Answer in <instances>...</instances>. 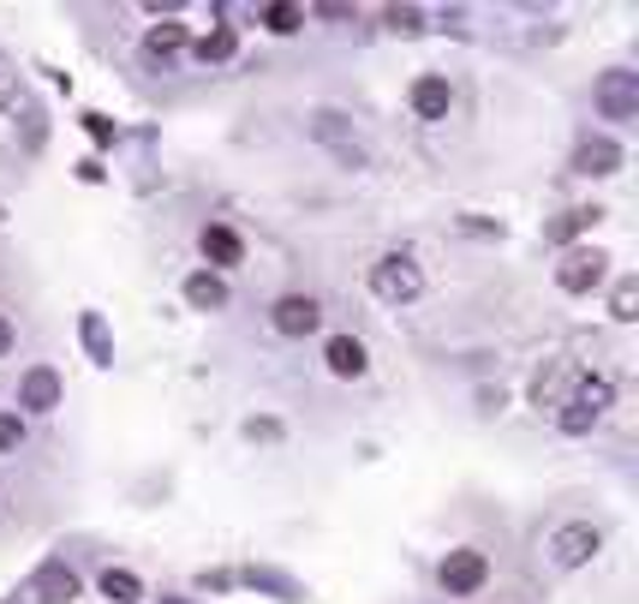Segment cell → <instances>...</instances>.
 <instances>
[{"label":"cell","instance_id":"f1b7e54d","mask_svg":"<svg viewBox=\"0 0 639 604\" xmlns=\"http://www.w3.org/2000/svg\"><path fill=\"white\" fill-rule=\"evenodd\" d=\"M0 353H12V323L0 317Z\"/></svg>","mask_w":639,"mask_h":604},{"label":"cell","instance_id":"7402d4cb","mask_svg":"<svg viewBox=\"0 0 639 604\" xmlns=\"http://www.w3.org/2000/svg\"><path fill=\"white\" fill-rule=\"evenodd\" d=\"M245 581H251V586H263V593H275V598H287V604H293V598H305V586H300V581H287V574H275V569H245Z\"/></svg>","mask_w":639,"mask_h":604},{"label":"cell","instance_id":"603a6c76","mask_svg":"<svg viewBox=\"0 0 639 604\" xmlns=\"http://www.w3.org/2000/svg\"><path fill=\"white\" fill-rule=\"evenodd\" d=\"M609 317H616V323H633L639 317V282H633V275H621L616 293H609Z\"/></svg>","mask_w":639,"mask_h":604},{"label":"cell","instance_id":"9a60e30c","mask_svg":"<svg viewBox=\"0 0 639 604\" xmlns=\"http://www.w3.org/2000/svg\"><path fill=\"white\" fill-rule=\"evenodd\" d=\"M203 258H210L216 263V270H228V263H240L245 258V246H240V233H233V228H221V222H210V228H203Z\"/></svg>","mask_w":639,"mask_h":604},{"label":"cell","instance_id":"7c38bea8","mask_svg":"<svg viewBox=\"0 0 639 604\" xmlns=\"http://www.w3.org/2000/svg\"><path fill=\"white\" fill-rule=\"evenodd\" d=\"M31 598L36 604H72L78 598V574H72L66 563H42L31 574Z\"/></svg>","mask_w":639,"mask_h":604},{"label":"cell","instance_id":"2e32d148","mask_svg":"<svg viewBox=\"0 0 639 604\" xmlns=\"http://www.w3.org/2000/svg\"><path fill=\"white\" fill-rule=\"evenodd\" d=\"M180 49H186V24L180 19H161V24L144 31V54H150V61H174Z\"/></svg>","mask_w":639,"mask_h":604},{"label":"cell","instance_id":"d6986e66","mask_svg":"<svg viewBox=\"0 0 639 604\" xmlns=\"http://www.w3.org/2000/svg\"><path fill=\"white\" fill-rule=\"evenodd\" d=\"M233 54H240V37H233V24H216V31L198 42V61H203V66H221V61H233Z\"/></svg>","mask_w":639,"mask_h":604},{"label":"cell","instance_id":"8fae6325","mask_svg":"<svg viewBox=\"0 0 639 604\" xmlns=\"http://www.w3.org/2000/svg\"><path fill=\"white\" fill-rule=\"evenodd\" d=\"M407 102H412V114H419V121H449V102H454V91H449V79L425 72V79H412Z\"/></svg>","mask_w":639,"mask_h":604},{"label":"cell","instance_id":"8992f818","mask_svg":"<svg viewBox=\"0 0 639 604\" xmlns=\"http://www.w3.org/2000/svg\"><path fill=\"white\" fill-rule=\"evenodd\" d=\"M591 102H598L604 121H633L639 114V72H604Z\"/></svg>","mask_w":639,"mask_h":604},{"label":"cell","instance_id":"cb8c5ba5","mask_svg":"<svg viewBox=\"0 0 639 604\" xmlns=\"http://www.w3.org/2000/svg\"><path fill=\"white\" fill-rule=\"evenodd\" d=\"M383 24H389L395 37H419L425 31V12L419 7H389V12H383Z\"/></svg>","mask_w":639,"mask_h":604},{"label":"cell","instance_id":"d4e9b609","mask_svg":"<svg viewBox=\"0 0 639 604\" xmlns=\"http://www.w3.org/2000/svg\"><path fill=\"white\" fill-rule=\"evenodd\" d=\"M24 444V425H19V414H0V449H19Z\"/></svg>","mask_w":639,"mask_h":604},{"label":"cell","instance_id":"5bb4252c","mask_svg":"<svg viewBox=\"0 0 639 604\" xmlns=\"http://www.w3.org/2000/svg\"><path fill=\"white\" fill-rule=\"evenodd\" d=\"M186 305H191V312H221V305H228V282H221L216 270L186 275Z\"/></svg>","mask_w":639,"mask_h":604},{"label":"cell","instance_id":"277c9868","mask_svg":"<svg viewBox=\"0 0 639 604\" xmlns=\"http://www.w3.org/2000/svg\"><path fill=\"white\" fill-rule=\"evenodd\" d=\"M604 275H609V252H598V246H574V252L556 263V288L562 293H591Z\"/></svg>","mask_w":639,"mask_h":604},{"label":"cell","instance_id":"4dcf8cb0","mask_svg":"<svg viewBox=\"0 0 639 604\" xmlns=\"http://www.w3.org/2000/svg\"><path fill=\"white\" fill-rule=\"evenodd\" d=\"M0 222H7V204H0Z\"/></svg>","mask_w":639,"mask_h":604},{"label":"cell","instance_id":"5b68a950","mask_svg":"<svg viewBox=\"0 0 639 604\" xmlns=\"http://www.w3.org/2000/svg\"><path fill=\"white\" fill-rule=\"evenodd\" d=\"M323 323V305L311 300V293H281V300L270 305V330L287 335V342H300V335H311Z\"/></svg>","mask_w":639,"mask_h":604},{"label":"cell","instance_id":"9c48e42d","mask_svg":"<svg viewBox=\"0 0 639 604\" xmlns=\"http://www.w3.org/2000/svg\"><path fill=\"white\" fill-rule=\"evenodd\" d=\"M19 407L24 414H54V407H61V372H54V365H31V372L19 377Z\"/></svg>","mask_w":639,"mask_h":604},{"label":"cell","instance_id":"83f0119b","mask_svg":"<svg viewBox=\"0 0 639 604\" xmlns=\"http://www.w3.org/2000/svg\"><path fill=\"white\" fill-rule=\"evenodd\" d=\"M460 228L467 233H502V222H484V216H460Z\"/></svg>","mask_w":639,"mask_h":604},{"label":"cell","instance_id":"ba28073f","mask_svg":"<svg viewBox=\"0 0 639 604\" xmlns=\"http://www.w3.org/2000/svg\"><path fill=\"white\" fill-rule=\"evenodd\" d=\"M0 114H12V121L31 126V144H42V108L31 102V91H24V79L12 72L7 61H0Z\"/></svg>","mask_w":639,"mask_h":604},{"label":"cell","instance_id":"3957f363","mask_svg":"<svg viewBox=\"0 0 639 604\" xmlns=\"http://www.w3.org/2000/svg\"><path fill=\"white\" fill-rule=\"evenodd\" d=\"M598 551H604V533L591 521H568V527L549 533V556H556V569H586Z\"/></svg>","mask_w":639,"mask_h":604},{"label":"cell","instance_id":"e0dca14e","mask_svg":"<svg viewBox=\"0 0 639 604\" xmlns=\"http://www.w3.org/2000/svg\"><path fill=\"white\" fill-rule=\"evenodd\" d=\"M78 335H84L91 365H114V335H108V323H102V312H84L78 317Z\"/></svg>","mask_w":639,"mask_h":604},{"label":"cell","instance_id":"4fadbf2b","mask_svg":"<svg viewBox=\"0 0 639 604\" xmlns=\"http://www.w3.org/2000/svg\"><path fill=\"white\" fill-rule=\"evenodd\" d=\"M323 360H329L335 377H365V342L359 335H329V347H323Z\"/></svg>","mask_w":639,"mask_h":604},{"label":"cell","instance_id":"6da1fadb","mask_svg":"<svg viewBox=\"0 0 639 604\" xmlns=\"http://www.w3.org/2000/svg\"><path fill=\"white\" fill-rule=\"evenodd\" d=\"M370 293H377L383 305H412L425 293V270L412 263V252H389L370 263Z\"/></svg>","mask_w":639,"mask_h":604},{"label":"cell","instance_id":"ffe728a7","mask_svg":"<svg viewBox=\"0 0 639 604\" xmlns=\"http://www.w3.org/2000/svg\"><path fill=\"white\" fill-rule=\"evenodd\" d=\"M598 216H604V210H562V216H556V222H549V228H544V240H549V246H568V240H574V233H586L591 222H598Z\"/></svg>","mask_w":639,"mask_h":604},{"label":"cell","instance_id":"f546056e","mask_svg":"<svg viewBox=\"0 0 639 604\" xmlns=\"http://www.w3.org/2000/svg\"><path fill=\"white\" fill-rule=\"evenodd\" d=\"M161 604H191V598H161Z\"/></svg>","mask_w":639,"mask_h":604},{"label":"cell","instance_id":"44dd1931","mask_svg":"<svg viewBox=\"0 0 639 604\" xmlns=\"http://www.w3.org/2000/svg\"><path fill=\"white\" fill-rule=\"evenodd\" d=\"M258 19L270 24L275 37H293V31H300V24H305V7H293V0H270V7L258 12Z\"/></svg>","mask_w":639,"mask_h":604},{"label":"cell","instance_id":"7a4b0ae2","mask_svg":"<svg viewBox=\"0 0 639 604\" xmlns=\"http://www.w3.org/2000/svg\"><path fill=\"white\" fill-rule=\"evenodd\" d=\"M609 402H616V383H609V377H579L574 383V395H568V407H562V431H568V437H586L591 431V425H598L604 414H609Z\"/></svg>","mask_w":639,"mask_h":604},{"label":"cell","instance_id":"484cf974","mask_svg":"<svg viewBox=\"0 0 639 604\" xmlns=\"http://www.w3.org/2000/svg\"><path fill=\"white\" fill-rule=\"evenodd\" d=\"M245 437H251V444H275L281 425H275V419H245Z\"/></svg>","mask_w":639,"mask_h":604},{"label":"cell","instance_id":"52a82bcc","mask_svg":"<svg viewBox=\"0 0 639 604\" xmlns=\"http://www.w3.org/2000/svg\"><path fill=\"white\" fill-rule=\"evenodd\" d=\"M437 581L449 586V593H479V586L490 581L484 551H472V544H460V551H449V556H442V569H437Z\"/></svg>","mask_w":639,"mask_h":604},{"label":"cell","instance_id":"30bf717a","mask_svg":"<svg viewBox=\"0 0 639 604\" xmlns=\"http://www.w3.org/2000/svg\"><path fill=\"white\" fill-rule=\"evenodd\" d=\"M574 174H586V180H609V174H621V144L616 138H586L574 150Z\"/></svg>","mask_w":639,"mask_h":604},{"label":"cell","instance_id":"4316f807","mask_svg":"<svg viewBox=\"0 0 639 604\" xmlns=\"http://www.w3.org/2000/svg\"><path fill=\"white\" fill-rule=\"evenodd\" d=\"M84 132H91L96 144H114V121H108V114H84Z\"/></svg>","mask_w":639,"mask_h":604},{"label":"cell","instance_id":"ac0fdd59","mask_svg":"<svg viewBox=\"0 0 639 604\" xmlns=\"http://www.w3.org/2000/svg\"><path fill=\"white\" fill-rule=\"evenodd\" d=\"M102 598H108V604H138L144 598V581L132 569H102Z\"/></svg>","mask_w":639,"mask_h":604}]
</instances>
